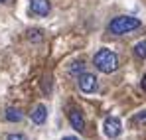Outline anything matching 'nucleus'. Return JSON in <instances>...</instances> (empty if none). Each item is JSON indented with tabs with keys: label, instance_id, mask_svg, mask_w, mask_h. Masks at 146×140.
Here are the masks:
<instances>
[{
	"label": "nucleus",
	"instance_id": "8",
	"mask_svg": "<svg viewBox=\"0 0 146 140\" xmlns=\"http://www.w3.org/2000/svg\"><path fill=\"white\" fill-rule=\"evenodd\" d=\"M130 126L132 128H144L146 126V109L134 113V117H130Z\"/></svg>",
	"mask_w": 146,
	"mask_h": 140
},
{
	"label": "nucleus",
	"instance_id": "5",
	"mask_svg": "<svg viewBox=\"0 0 146 140\" xmlns=\"http://www.w3.org/2000/svg\"><path fill=\"white\" fill-rule=\"evenodd\" d=\"M30 12L34 16H48L51 12V2L49 0H30Z\"/></svg>",
	"mask_w": 146,
	"mask_h": 140
},
{
	"label": "nucleus",
	"instance_id": "15",
	"mask_svg": "<svg viewBox=\"0 0 146 140\" xmlns=\"http://www.w3.org/2000/svg\"><path fill=\"white\" fill-rule=\"evenodd\" d=\"M140 85H142V89L146 91V77H142V83H140Z\"/></svg>",
	"mask_w": 146,
	"mask_h": 140
},
{
	"label": "nucleus",
	"instance_id": "7",
	"mask_svg": "<svg viewBox=\"0 0 146 140\" xmlns=\"http://www.w3.org/2000/svg\"><path fill=\"white\" fill-rule=\"evenodd\" d=\"M30 118L34 124H44L48 120V107L46 105H36L34 111L30 113Z\"/></svg>",
	"mask_w": 146,
	"mask_h": 140
},
{
	"label": "nucleus",
	"instance_id": "4",
	"mask_svg": "<svg viewBox=\"0 0 146 140\" xmlns=\"http://www.w3.org/2000/svg\"><path fill=\"white\" fill-rule=\"evenodd\" d=\"M103 132H105V136H109V138H119L121 132H122L121 120L117 117H107L105 122H103Z\"/></svg>",
	"mask_w": 146,
	"mask_h": 140
},
{
	"label": "nucleus",
	"instance_id": "9",
	"mask_svg": "<svg viewBox=\"0 0 146 140\" xmlns=\"http://www.w3.org/2000/svg\"><path fill=\"white\" fill-rule=\"evenodd\" d=\"M4 118H6L8 122H20V120L24 118V115H22V111L16 109V107H8L6 113H4Z\"/></svg>",
	"mask_w": 146,
	"mask_h": 140
},
{
	"label": "nucleus",
	"instance_id": "2",
	"mask_svg": "<svg viewBox=\"0 0 146 140\" xmlns=\"http://www.w3.org/2000/svg\"><path fill=\"white\" fill-rule=\"evenodd\" d=\"M140 26H142V22L138 18H134V16H117V18H113L109 22L107 30L113 36H124V34H130V32L138 30Z\"/></svg>",
	"mask_w": 146,
	"mask_h": 140
},
{
	"label": "nucleus",
	"instance_id": "13",
	"mask_svg": "<svg viewBox=\"0 0 146 140\" xmlns=\"http://www.w3.org/2000/svg\"><path fill=\"white\" fill-rule=\"evenodd\" d=\"M6 140H28V138H26L24 134H8Z\"/></svg>",
	"mask_w": 146,
	"mask_h": 140
},
{
	"label": "nucleus",
	"instance_id": "14",
	"mask_svg": "<svg viewBox=\"0 0 146 140\" xmlns=\"http://www.w3.org/2000/svg\"><path fill=\"white\" fill-rule=\"evenodd\" d=\"M61 140H79V138H75V136H63Z\"/></svg>",
	"mask_w": 146,
	"mask_h": 140
},
{
	"label": "nucleus",
	"instance_id": "10",
	"mask_svg": "<svg viewBox=\"0 0 146 140\" xmlns=\"http://www.w3.org/2000/svg\"><path fill=\"white\" fill-rule=\"evenodd\" d=\"M67 73L73 75V77H79L81 73H85V61H83V59L71 61V63H69V67H67Z\"/></svg>",
	"mask_w": 146,
	"mask_h": 140
},
{
	"label": "nucleus",
	"instance_id": "11",
	"mask_svg": "<svg viewBox=\"0 0 146 140\" xmlns=\"http://www.w3.org/2000/svg\"><path fill=\"white\" fill-rule=\"evenodd\" d=\"M132 53H134V57H138V59H146V40L138 42L136 46L132 47Z\"/></svg>",
	"mask_w": 146,
	"mask_h": 140
},
{
	"label": "nucleus",
	"instance_id": "1",
	"mask_svg": "<svg viewBox=\"0 0 146 140\" xmlns=\"http://www.w3.org/2000/svg\"><path fill=\"white\" fill-rule=\"evenodd\" d=\"M93 63L101 73H115L119 69V55L113 49L101 47L97 53L93 55Z\"/></svg>",
	"mask_w": 146,
	"mask_h": 140
},
{
	"label": "nucleus",
	"instance_id": "16",
	"mask_svg": "<svg viewBox=\"0 0 146 140\" xmlns=\"http://www.w3.org/2000/svg\"><path fill=\"white\" fill-rule=\"evenodd\" d=\"M4 2H8V0H0V4H4Z\"/></svg>",
	"mask_w": 146,
	"mask_h": 140
},
{
	"label": "nucleus",
	"instance_id": "6",
	"mask_svg": "<svg viewBox=\"0 0 146 140\" xmlns=\"http://www.w3.org/2000/svg\"><path fill=\"white\" fill-rule=\"evenodd\" d=\"M67 118H69L71 128H75L77 132H83V130H85V118H83V113H81L79 109H69Z\"/></svg>",
	"mask_w": 146,
	"mask_h": 140
},
{
	"label": "nucleus",
	"instance_id": "3",
	"mask_svg": "<svg viewBox=\"0 0 146 140\" xmlns=\"http://www.w3.org/2000/svg\"><path fill=\"white\" fill-rule=\"evenodd\" d=\"M77 85H79V91L81 93H85V95H91V93H95L99 89V81H97V77L93 75V73H81L79 77H77Z\"/></svg>",
	"mask_w": 146,
	"mask_h": 140
},
{
	"label": "nucleus",
	"instance_id": "12",
	"mask_svg": "<svg viewBox=\"0 0 146 140\" xmlns=\"http://www.w3.org/2000/svg\"><path fill=\"white\" fill-rule=\"evenodd\" d=\"M28 40H32V42H42V40H44V32L38 30V28L28 30Z\"/></svg>",
	"mask_w": 146,
	"mask_h": 140
}]
</instances>
